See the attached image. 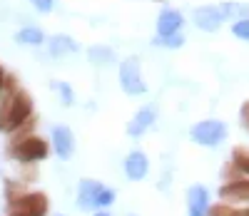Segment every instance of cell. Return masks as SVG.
<instances>
[{"label": "cell", "mask_w": 249, "mask_h": 216, "mask_svg": "<svg viewBox=\"0 0 249 216\" xmlns=\"http://www.w3.org/2000/svg\"><path fill=\"white\" fill-rule=\"evenodd\" d=\"M55 87L60 90V95H62V102H65V104H72V87H70V84H55Z\"/></svg>", "instance_id": "24"}, {"label": "cell", "mask_w": 249, "mask_h": 216, "mask_svg": "<svg viewBox=\"0 0 249 216\" xmlns=\"http://www.w3.org/2000/svg\"><path fill=\"white\" fill-rule=\"evenodd\" d=\"M30 3H33L40 13H50V10H53V0H30Z\"/></svg>", "instance_id": "25"}, {"label": "cell", "mask_w": 249, "mask_h": 216, "mask_svg": "<svg viewBox=\"0 0 249 216\" xmlns=\"http://www.w3.org/2000/svg\"><path fill=\"white\" fill-rule=\"evenodd\" d=\"M232 164L242 171L244 177H249V149L247 147H234L232 149Z\"/></svg>", "instance_id": "15"}, {"label": "cell", "mask_w": 249, "mask_h": 216, "mask_svg": "<svg viewBox=\"0 0 249 216\" xmlns=\"http://www.w3.org/2000/svg\"><path fill=\"white\" fill-rule=\"evenodd\" d=\"M102 191V184L95 179H82L80 189H77V206L80 209H95L97 206V197Z\"/></svg>", "instance_id": "11"}, {"label": "cell", "mask_w": 249, "mask_h": 216, "mask_svg": "<svg viewBox=\"0 0 249 216\" xmlns=\"http://www.w3.org/2000/svg\"><path fill=\"white\" fill-rule=\"evenodd\" d=\"M207 216H242V209H234V204L219 201V204L210 206V214H207Z\"/></svg>", "instance_id": "17"}, {"label": "cell", "mask_w": 249, "mask_h": 216, "mask_svg": "<svg viewBox=\"0 0 249 216\" xmlns=\"http://www.w3.org/2000/svg\"><path fill=\"white\" fill-rule=\"evenodd\" d=\"M232 33L239 40H249V17L247 20H237V23L232 25Z\"/></svg>", "instance_id": "21"}, {"label": "cell", "mask_w": 249, "mask_h": 216, "mask_svg": "<svg viewBox=\"0 0 249 216\" xmlns=\"http://www.w3.org/2000/svg\"><path fill=\"white\" fill-rule=\"evenodd\" d=\"M147 169H150V162L142 152H130L127 159H124V174H127V179H132V182L144 179Z\"/></svg>", "instance_id": "12"}, {"label": "cell", "mask_w": 249, "mask_h": 216, "mask_svg": "<svg viewBox=\"0 0 249 216\" xmlns=\"http://www.w3.org/2000/svg\"><path fill=\"white\" fill-rule=\"evenodd\" d=\"M53 144H55V152L60 159H70L72 152H75V139H72V132L70 127H55L53 129Z\"/></svg>", "instance_id": "10"}, {"label": "cell", "mask_w": 249, "mask_h": 216, "mask_svg": "<svg viewBox=\"0 0 249 216\" xmlns=\"http://www.w3.org/2000/svg\"><path fill=\"white\" fill-rule=\"evenodd\" d=\"M155 117H157L155 107H142V110L135 115V119L127 124V132H130L132 137H140V134H144V129H150V127H152Z\"/></svg>", "instance_id": "13"}, {"label": "cell", "mask_w": 249, "mask_h": 216, "mask_svg": "<svg viewBox=\"0 0 249 216\" xmlns=\"http://www.w3.org/2000/svg\"><path fill=\"white\" fill-rule=\"evenodd\" d=\"M219 199L227 204H249V177L237 182H224L219 186Z\"/></svg>", "instance_id": "6"}, {"label": "cell", "mask_w": 249, "mask_h": 216, "mask_svg": "<svg viewBox=\"0 0 249 216\" xmlns=\"http://www.w3.org/2000/svg\"><path fill=\"white\" fill-rule=\"evenodd\" d=\"M50 50H53V55H62V52H68V50H75V42L70 37L57 35V37L50 40Z\"/></svg>", "instance_id": "18"}, {"label": "cell", "mask_w": 249, "mask_h": 216, "mask_svg": "<svg viewBox=\"0 0 249 216\" xmlns=\"http://www.w3.org/2000/svg\"><path fill=\"white\" fill-rule=\"evenodd\" d=\"M242 177H244V174H242V171H239L232 162L224 164V169H222V179H224V182H237V179H242Z\"/></svg>", "instance_id": "20"}, {"label": "cell", "mask_w": 249, "mask_h": 216, "mask_svg": "<svg viewBox=\"0 0 249 216\" xmlns=\"http://www.w3.org/2000/svg\"><path fill=\"white\" fill-rule=\"evenodd\" d=\"M10 157L18 159V162H25V164H37L48 157V142L35 137V134L18 137L10 144Z\"/></svg>", "instance_id": "2"}, {"label": "cell", "mask_w": 249, "mask_h": 216, "mask_svg": "<svg viewBox=\"0 0 249 216\" xmlns=\"http://www.w3.org/2000/svg\"><path fill=\"white\" fill-rule=\"evenodd\" d=\"M155 42H157V45H164V48H182L184 45V37L177 33V35H170V37H157Z\"/></svg>", "instance_id": "19"}, {"label": "cell", "mask_w": 249, "mask_h": 216, "mask_svg": "<svg viewBox=\"0 0 249 216\" xmlns=\"http://www.w3.org/2000/svg\"><path fill=\"white\" fill-rule=\"evenodd\" d=\"M5 77H8V75L3 72V67H0V92H3V87H5Z\"/></svg>", "instance_id": "27"}, {"label": "cell", "mask_w": 249, "mask_h": 216, "mask_svg": "<svg viewBox=\"0 0 249 216\" xmlns=\"http://www.w3.org/2000/svg\"><path fill=\"white\" fill-rule=\"evenodd\" d=\"M95 216H110V214H107V211H97Z\"/></svg>", "instance_id": "29"}, {"label": "cell", "mask_w": 249, "mask_h": 216, "mask_svg": "<svg viewBox=\"0 0 249 216\" xmlns=\"http://www.w3.org/2000/svg\"><path fill=\"white\" fill-rule=\"evenodd\" d=\"M184 23V17L179 10H172V8H164L157 17V37H170V35H177L179 28Z\"/></svg>", "instance_id": "9"}, {"label": "cell", "mask_w": 249, "mask_h": 216, "mask_svg": "<svg viewBox=\"0 0 249 216\" xmlns=\"http://www.w3.org/2000/svg\"><path fill=\"white\" fill-rule=\"evenodd\" d=\"M33 115V100L25 90H18L15 77H5V95L0 100V132H15L30 119Z\"/></svg>", "instance_id": "1"}, {"label": "cell", "mask_w": 249, "mask_h": 216, "mask_svg": "<svg viewBox=\"0 0 249 216\" xmlns=\"http://www.w3.org/2000/svg\"><path fill=\"white\" fill-rule=\"evenodd\" d=\"M242 216H249V206H244V209H242Z\"/></svg>", "instance_id": "28"}, {"label": "cell", "mask_w": 249, "mask_h": 216, "mask_svg": "<svg viewBox=\"0 0 249 216\" xmlns=\"http://www.w3.org/2000/svg\"><path fill=\"white\" fill-rule=\"evenodd\" d=\"M239 117H242V127L249 132V100L242 104V112H239Z\"/></svg>", "instance_id": "26"}, {"label": "cell", "mask_w": 249, "mask_h": 216, "mask_svg": "<svg viewBox=\"0 0 249 216\" xmlns=\"http://www.w3.org/2000/svg\"><path fill=\"white\" fill-rule=\"evenodd\" d=\"M90 57H92L95 62H110L115 55H112V50H107V48H92V50H90Z\"/></svg>", "instance_id": "22"}, {"label": "cell", "mask_w": 249, "mask_h": 216, "mask_svg": "<svg viewBox=\"0 0 249 216\" xmlns=\"http://www.w3.org/2000/svg\"><path fill=\"white\" fill-rule=\"evenodd\" d=\"M192 20H195V25L204 33H214L219 30V25L224 23V17H222V10L219 5H202L192 13Z\"/></svg>", "instance_id": "7"}, {"label": "cell", "mask_w": 249, "mask_h": 216, "mask_svg": "<svg viewBox=\"0 0 249 216\" xmlns=\"http://www.w3.org/2000/svg\"><path fill=\"white\" fill-rule=\"evenodd\" d=\"M224 20H247L249 17V5L244 3H222L219 5Z\"/></svg>", "instance_id": "14"}, {"label": "cell", "mask_w": 249, "mask_h": 216, "mask_svg": "<svg viewBox=\"0 0 249 216\" xmlns=\"http://www.w3.org/2000/svg\"><path fill=\"white\" fill-rule=\"evenodd\" d=\"M210 191L202 184H195L187 189V211L190 216H207L210 214Z\"/></svg>", "instance_id": "8"}, {"label": "cell", "mask_w": 249, "mask_h": 216, "mask_svg": "<svg viewBox=\"0 0 249 216\" xmlns=\"http://www.w3.org/2000/svg\"><path fill=\"white\" fill-rule=\"evenodd\" d=\"M15 40H18V42H28V45H40V42L45 40V35L40 33L37 28H25V30H20V33L15 35Z\"/></svg>", "instance_id": "16"}, {"label": "cell", "mask_w": 249, "mask_h": 216, "mask_svg": "<svg viewBox=\"0 0 249 216\" xmlns=\"http://www.w3.org/2000/svg\"><path fill=\"white\" fill-rule=\"evenodd\" d=\"M10 216H45L48 211V197L40 191L33 194H20V197L8 199Z\"/></svg>", "instance_id": "3"}, {"label": "cell", "mask_w": 249, "mask_h": 216, "mask_svg": "<svg viewBox=\"0 0 249 216\" xmlns=\"http://www.w3.org/2000/svg\"><path fill=\"white\" fill-rule=\"evenodd\" d=\"M192 142L202 144V147H217L224 142L227 137V124L222 119H204V122H197L190 132Z\"/></svg>", "instance_id": "4"}, {"label": "cell", "mask_w": 249, "mask_h": 216, "mask_svg": "<svg viewBox=\"0 0 249 216\" xmlns=\"http://www.w3.org/2000/svg\"><path fill=\"white\" fill-rule=\"evenodd\" d=\"M112 201H115V189H105V186H102L100 197H97V206H110Z\"/></svg>", "instance_id": "23"}, {"label": "cell", "mask_w": 249, "mask_h": 216, "mask_svg": "<svg viewBox=\"0 0 249 216\" xmlns=\"http://www.w3.org/2000/svg\"><path fill=\"white\" fill-rule=\"evenodd\" d=\"M120 84L127 95H144L147 84H144L142 75H140V60L137 57H127L120 65Z\"/></svg>", "instance_id": "5"}]
</instances>
